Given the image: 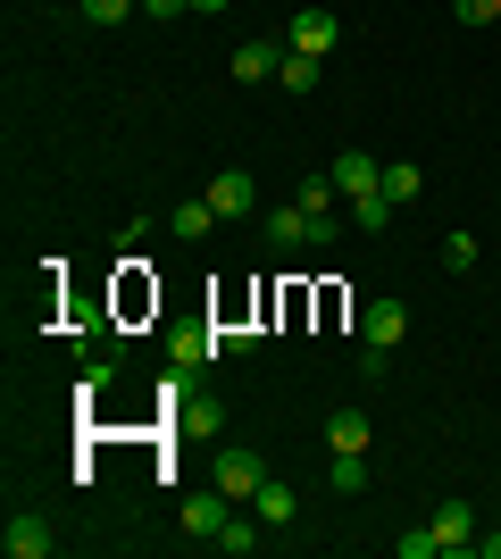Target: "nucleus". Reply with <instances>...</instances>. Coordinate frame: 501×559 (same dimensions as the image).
<instances>
[{"mask_svg":"<svg viewBox=\"0 0 501 559\" xmlns=\"http://www.w3.org/2000/svg\"><path fill=\"white\" fill-rule=\"evenodd\" d=\"M260 485H267V460L251 443H226V451H217V492H226V501H251Z\"/></svg>","mask_w":501,"mask_h":559,"instance_id":"1","label":"nucleus"},{"mask_svg":"<svg viewBox=\"0 0 501 559\" xmlns=\"http://www.w3.org/2000/svg\"><path fill=\"white\" fill-rule=\"evenodd\" d=\"M402 334H409V309L393 301V293H377V301L359 309V343H368V350H393Z\"/></svg>","mask_w":501,"mask_h":559,"instance_id":"2","label":"nucleus"},{"mask_svg":"<svg viewBox=\"0 0 501 559\" xmlns=\"http://www.w3.org/2000/svg\"><path fill=\"white\" fill-rule=\"evenodd\" d=\"M326 176H334V192H343V201H368V192H384V167L368 159V151H343Z\"/></svg>","mask_w":501,"mask_h":559,"instance_id":"3","label":"nucleus"},{"mask_svg":"<svg viewBox=\"0 0 501 559\" xmlns=\"http://www.w3.org/2000/svg\"><path fill=\"white\" fill-rule=\"evenodd\" d=\"M427 526H434V543H443V551H477V510H468L460 492H452V501H443V510L427 518Z\"/></svg>","mask_w":501,"mask_h":559,"instance_id":"4","label":"nucleus"},{"mask_svg":"<svg viewBox=\"0 0 501 559\" xmlns=\"http://www.w3.org/2000/svg\"><path fill=\"white\" fill-rule=\"evenodd\" d=\"M334 43H343V25H334V9H293V50H310V59H326Z\"/></svg>","mask_w":501,"mask_h":559,"instance_id":"5","label":"nucleus"},{"mask_svg":"<svg viewBox=\"0 0 501 559\" xmlns=\"http://www.w3.org/2000/svg\"><path fill=\"white\" fill-rule=\"evenodd\" d=\"M0 551H9V559H50L59 535H50L43 518H9V526H0Z\"/></svg>","mask_w":501,"mask_h":559,"instance_id":"6","label":"nucleus"},{"mask_svg":"<svg viewBox=\"0 0 501 559\" xmlns=\"http://www.w3.org/2000/svg\"><path fill=\"white\" fill-rule=\"evenodd\" d=\"M310 226H318V217L301 210V201H285V210H267V251H310Z\"/></svg>","mask_w":501,"mask_h":559,"instance_id":"7","label":"nucleus"},{"mask_svg":"<svg viewBox=\"0 0 501 559\" xmlns=\"http://www.w3.org/2000/svg\"><path fill=\"white\" fill-rule=\"evenodd\" d=\"M210 201H217V217H251L260 210V185H251V167H226L210 185Z\"/></svg>","mask_w":501,"mask_h":559,"instance_id":"8","label":"nucleus"},{"mask_svg":"<svg viewBox=\"0 0 501 559\" xmlns=\"http://www.w3.org/2000/svg\"><path fill=\"white\" fill-rule=\"evenodd\" d=\"M251 518H260V526H293V518H301V492H293L285 476H267V485L251 492Z\"/></svg>","mask_w":501,"mask_h":559,"instance_id":"9","label":"nucleus"},{"mask_svg":"<svg viewBox=\"0 0 501 559\" xmlns=\"http://www.w3.org/2000/svg\"><path fill=\"white\" fill-rule=\"evenodd\" d=\"M226 68H235V84H267V75L285 68V43H267V34H260V43H242Z\"/></svg>","mask_w":501,"mask_h":559,"instance_id":"10","label":"nucleus"},{"mask_svg":"<svg viewBox=\"0 0 501 559\" xmlns=\"http://www.w3.org/2000/svg\"><path fill=\"white\" fill-rule=\"evenodd\" d=\"M176 518H184L192 535H210V543H217V526H226L235 510H226V492H184V510H176Z\"/></svg>","mask_w":501,"mask_h":559,"instance_id":"11","label":"nucleus"},{"mask_svg":"<svg viewBox=\"0 0 501 559\" xmlns=\"http://www.w3.org/2000/svg\"><path fill=\"white\" fill-rule=\"evenodd\" d=\"M217 343H226L217 326H184L176 343H167V359H176V368H210V359H217Z\"/></svg>","mask_w":501,"mask_h":559,"instance_id":"12","label":"nucleus"},{"mask_svg":"<svg viewBox=\"0 0 501 559\" xmlns=\"http://www.w3.org/2000/svg\"><path fill=\"white\" fill-rule=\"evenodd\" d=\"M260 535H267L260 518H251V510H235L226 526H217V551H226V559H251V551H260Z\"/></svg>","mask_w":501,"mask_h":559,"instance_id":"13","label":"nucleus"},{"mask_svg":"<svg viewBox=\"0 0 501 559\" xmlns=\"http://www.w3.org/2000/svg\"><path fill=\"white\" fill-rule=\"evenodd\" d=\"M326 451H368V409H359V401L326 418Z\"/></svg>","mask_w":501,"mask_h":559,"instance_id":"14","label":"nucleus"},{"mask_svg":"<svg viewBox=\"0 0 501 559\" xmlns=\"http://www.w3.org/2000/svg\"><path fill=\"white\" fill-rule=\"evenodd\" d=\"M326 485L351 501V492H368V451H334V467H326Z\"/></svg>","mask_w":501,"mask_h":559,"instance_id":"15","label":"nucleus"},{"mask_svg":"<svg viewBox=\"0 0 501 559\" xmlns=\"http://www.w3.org/2000/svg\"><path fill=\"white\" fill-rule=\"evenodd\" d=\"M210 226H217V201H184V210L167 217V234H176V242H201Z\"/></svg>","mask_w":501,"mask_h":559,"instance_id":"16","label":"nucleus"},{"mask_svg":"<svg viewBox=\"0 0 501 559\" xmlns=\"http://www.w3.org/2000/svg\"><path fill=\"white\" fill-rule=\"evenodd\" d=\"M318 68H326V59H310V50H285V68H276V75H285V93L301 100V93H318Z\"/></svg>","mask_w":501,"mask_h":559,"instance_id":"17","label":"nucleus"},{"mask_svg":"<svg viewBox=\"0 0 501 559\" xmlns=\"http://www.w3.org/2000/svg\"><path fill=\"white\" fill-rule=\"evenodd\" d=\"M293 201H301L310 217H334V201H343V192H334V176H301V192H293Z\"/></svg>","mask_w":501,"mask_h":559,"instance_id":"18","label":"nucleus"},{"mask_svg":"<svg viewBox=\"0 0 501 559\" xmlns=\"http://www.w3.org/2000/svg\"><path fill=\"white\" fill-rule=\"evenodd\" d=\"M384 201H418V159H384Z\"/></svg>","mask_w":501,"mask_h":559,"instance_id":"19","label":"nucleus"},{"mask_svg":"<svg viewBox=\"0 0 501 559\" xmlns=\"http://www.w3.org/2000/svg\"><path fill=\"white\" fill-rule=\"evenodd\" d=\"M351 226H359V234H384V226H393V201H384V192H368V201H351Z\"/></svg>","mask_w":501,"mask_h":559,"instance_id":"20","label":"nucleus"},{"mask_svg":"<svg viewBox=\"0 0 501 559\" xmlns=\"http://www.w3.org/2000/svg\"><path fill=\"white\" fill-rule=\"evenodd\" d=\"M143 0H84V25H126Z\"/></svg>","mask_w":501,"mask_h":559,"instance_id":"21","label":"nucleus"},{"mask_svg":"<svg viewBox=\"0 0 501 559\" xmlns=\"http://www.w3.org/2000/svg\"><path fill=\"white\" fill-rule=\"evenodd\" d=\"M460 25H501V0H452Z\"/></svg>","mask_w":501,"mask_h":559,"instance_id":"22","label":"nucleus"},{"mask_svg":"<svg viewBox=\"0 0 501 559\" xmlns=\"http://www.w3.org/2000/svg\"><path fill=\"white\" fill-rule=\"evenodd\" d=\"M393 551H402V559H443V543H434V526H418V535H402Z\"/></svg>","mask_w":501,"mask_h":559,"instance_id":"23","label":"nucleus"},{"mask_svg":"<svg viewBox=\"0 0 501 559\" xmlns=\"http://www.w3.org/2000/svg\"><path fill=\"white\" fill-rule=\"evenodd\" d=\"M143 9H151V25H167V17H184L192 0H143Z\"/></svg>","mask_w":501,"mask_h":559,"instance_id":"24","label":"nucleus"},{"mask_svg":"<svg viewBox=\"0 0 501 559\" xmlns=\"http://www.w3.org/2000/svg\"><path fill=\"white\" fill-rule=\"evenodd\" d=\"M477 551H485V559H501V535H477Z\"/></svg>","mask_w":501,"mask_h":559,"instance_id":"25","label":"nucleus"},{"mask_svg":"<svg viewBox=\"0 0 501 559\" xmlns=\"http://www.w3.org/2000/svg\"><path fill=\"white\" fill-rule=\"evenodd\" d=\"M192 9H201V17H217V9H235V0H192Z\"/></svg>","mask_w":501,"mask_h":559,"instance_id":"26","label":"nucleus"}]
</instances>
